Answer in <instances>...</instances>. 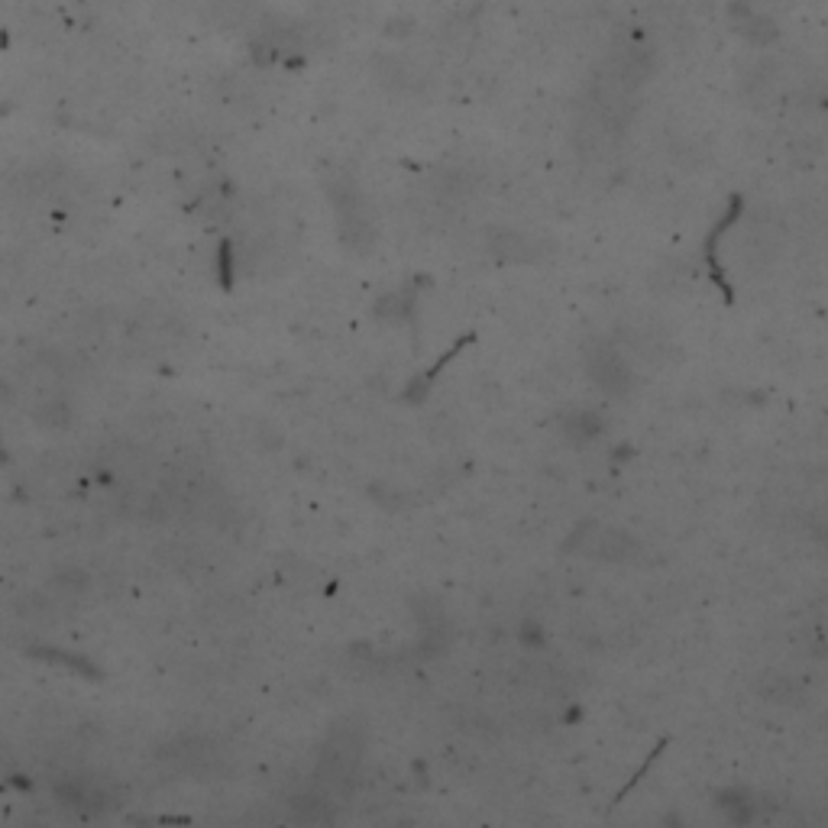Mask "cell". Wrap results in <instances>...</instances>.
Wrapping results in <instances>:
<instances>
[{
  "mask_svg": "<svg viewBox=\"0 0 828 828\" xmlns=\"http://www.w3.org/2000/svg\"><path fill=\"white\" fill-rule=\"evenodd\" d=\"M492 253L502 262H531L537 259V243L518 230H499L492 237Z\"/></svg>",
  "mask_w": 828,
  "mask_h": 828,
  "instance_id": "obj_1",
  "label": "cell"
},
{
  "mask_svg": "<svg viewBox=\"0 0 828 828\" xmlns=\"http://www.w3.org/2000/svg\"><path fill=\"white\" fill-rule=\"evenodd\" d=\"M735 30L744 36V39H751V43H757V46H764V43H770V39L777 36V30H774V23H770L764 13H757L754 7H748V4H738L735 7Z\"/></svg>",
  "mask_w": 828,
  "mask_h": 828,
  "instance_id": "obj_2",
  "label": "cell"
}]
</instances>
